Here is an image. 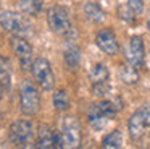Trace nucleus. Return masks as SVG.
<instances>
[{
    "label": "nucleus",
    "mask_w": 150,
    "mask_h": 149,
    "mask_svg": "<svg viewBox=\"0 0 150 149\" xmlns=\"http://www.w3.org/2000/svg\"><path fill=\"white\" fill-rule=\"evenodd\" d=\"M95 44L107 55H116L120 52V44H118L116 34L110 28H103L97 32V36H95Z\"/></svg>",
    "instance_id": "nucleus-11"
},
{
    "label": "nucleus",
    "mask_w": 150,
    "mask_h": 149,
    "mask_svg": "<svg viewBox=\"0 0 150 149\" xmlns=\"http://www.w3.org/2000/svg\"><path fill=\"white\" fill-rule=\"evenodd\" d=\"M118 74H120V80L126 84H136L137 81H139V71H137V68L131 63L121 65Z\"/></svg>",
    "instance_id": "nucleus-13"
},
{
    "label": "nucleus",
    "mask_w": 150,
    "mask_h": 149,
    "mask_svg": "<svg viewBox=\"0 0 150 149\" xmlns=\"http://www.w3.org/2000/svg\"><path fill=\"white\" fill-rule=\"evenodd\" d=\"M53 105H55L57 110L60 112H66V110L71 107V102H69V96L65 89H58L53 94Z\"/></svg>",
    "instance_id": "nucleus-17"
},
{
    "label": "nucleus",
    "mask_w": 150,
    "mask_h": 149,
    "mask_svg": "<svg viewBox=\"0 0 150 149\" xmlns=\"http://www.w3.org/2000/svg\"><path fill=\"white\" fill-rule=\"evenodd\" d=\"M47 23L52 32L63 37H68L73 34V24L69 21V15L63 6L53 5L47 10Z\"/></svg>",
    "instance_id": "nucleus-3"
},
{
    "label": "nucleus",
    "mask_w": 150,
    "mask_h": 149,
    "mask_svg": "<svg viewBox=\"0 0 150 149\" xmlns=\"http://www.w3.org/2000/svg\"><path fill=\"white\" fill-rule=\"evenodd\" d=\"M121 109V100H100L97 104H92L87 110V120L94 130H102L110 118L116 115Z\"/></svg>",
    "instance_id": "nucleus-1"
},
{
    "label": "nucleus",
    "mask_w": 150,
    "mask_h": 149,
    "mask_svg": "<svg viewBox=\"0 0 150 149\" xmlns=\"http://www.w3.org/2000/svg\"><path fill=\"white\" fill-rule=\"evenodd\" d=\"M4 92H5V86L2 84V81H0V99L4 97Z\"/></svg>",
    "instance_id": "nucleus-25"
},
{
    "label": "nucleus",
    "mask_w": 150,
    "mask_h": 149,
    "mask_svg": "<svg viewBox=\"0 0 150 149\" xmlns=\"http://www.w3.org/2000/svg\"><path fill=\"white\" fill-rule=\"evenodd\" d=\"M140 110H142L144 117H145L147 126H149V128H150V105H144V107H140Z\"/></svg>",
    "instance_id": "nucleus-24"
},
{
    "label": "nucleus",
    "mask_w": 150,
    "mask_h": 149,
    "mask_svg": "<svg viewBox=\"0 0 150 149\" xmlns=\"http://www.w3.org/2000/svg\"><path fill=\"white\" fill-rule=\"evenodd\" d=\"M36 148H39V149H58V148H63V141H62L60 131L52 130L49 125H39V128H37Z\"/></svg>",
    "instance_id": "nucleus-9"
},
{
    "label": "nucleus",
    "mask_w": 150,
    "mask_h": 149,
    "mask_svg": "<svg viewBox=\"0 0 150 149\" xmlns=\"http://www.w3.org/2000/svg\"><path fill=\"white\" fill-rule=\"evenodd\" d=\"M0 26L7 32L15 36H29L31 23L28 21L24 13L18 11H2L0 13Z\"/></svg>",
    "instance_id": "nucleus-2"
},
{
    "label": "nucleus",
    "mask_w": 150,
    "mask_h": 149,
    "mask_svg": "<svg viewBox=\"0 0 150 149\" xmlns=\"http://www.w3.org/2000/svg\"><path fill=\"white\" fill-rule=\"evenodd\" d=\"M147 28H149V31H150V13H149V18H147Z\"/></svg>",
    "instance_id": "nucleus-26"
},
{
    "label": "nucleus",
    "mask_w": 150,
    "mask_h": 149,
    "mask_svg": "<svg viewBox=\"0 0 150 149\" xmlns=\"http://www.w3.org/2000/svg\"><path fill=\"white\" fill-rule=\"evenodd\" d=\"M8 138L11 144L18 148H26L33 143L34 139V125L29 120H16L11 123L8 130Z\"/></svg>",
    "instance_id": "nucleus-5"
},
{
    "label": "nucleus",
    "mask_w": 150,
    "mask_h": 149,
    "mask_svg": "<svg viewBox=\"0 0 150 149\" xmlns=\"http://www.w3.org/2000/svg\"><path fill=\"white\" fill-rule=\"evenodd\" d=\"M84 15H86V18L91 19L92 23H100V21H103V18H105L103 10H102L95 2L86 3L84 5Z\"/></svg>",
    "instance_id": "nucleus-15"
},
{
    "label": "nucleus",
    "mask_w": 150,
    "mask_h": 149,
    "mask_svg": "<svg viewBox=\"0 0 150 149\" xmlns=\"http://www.w3.org/2000/svg\"><path fill=\"white\" fill-rule=\"evenodd\" d=\"M121 146H123V133L120 130L111 131L102 141V148H105V149H120Z\"/></svg>",
    "instance_id": "nucleus-16"
},
{
    "label": "nucleus",
    "mask_w": 150,
    "mask_h": 149,
    "mask_svg": "<svg viewBox=\"0 0 150 149\" xmlns=\"http://www.w3.org/2000/svg\"><path fill=\"white\" fill-rule=\"evenodd\" d=\"M89 76H91L92 83H100V81H108L110 73H108V68L105 67L103 63H95L94 67H92Z\"/></svg>",
    "instance_id": "nucleus-19"
},
{
    "label": "nucleus",
    "mask_w": 150,
    "mask_h": 149,
    "mask_svg": "<svg viewBox=\"0 0 150 149\" xmlns=\"http://www.w3.org/2000/svg\"><path fill=\"white\" fill-rule=\"evenodd\" d=\"M18 8H20L21 13H24L28 16H37L42 11V2L40 0H20Z\"/></svg>",
    "instance_id": "nucleus-14"
},
{
    "label": "nucleus",
    "mask_w": 150,
    "mask_h": 149,
    "mask_svg": "<svg viewBox=\"0 0 150 149\" xmlns=\"http://www.w3.org/2000/svg\"><path fill=\"white\" fill-rule=\"evenodd\" d=\"M31 73L33 78L37 84H39L40 89L44 91H52L55 86V74L52 71L50 67V62L45 58H36L31 67Z\"/></svg>",
    "instance_id": "nucleus-6"
},
{
    "label": "nucleus",
    "mask_w": 150,
    "mask_h": 149,
    "mask_svg": "<svg viewBox=\"0 0 150 149\" xmlns=\"http://www.w3.org/2000/svg\"><path fill=\"white\" fill-rule=\"evenodd\" d=\"M0 81L5 86V91L10 89V81H11V68L8 58L0 57Z\"/></svg>",
    "instance_id": "nucleus-18"
},
{
    "label": "nucleus",
    "mask_w": 150,
    "mask_h": 149,
    "mask_svg": "<svg viewBox=\"0 0 150 149\" xmlns=\"http://www.w3.org/2000/svg\"><path fill=\"white\" fill-rule=\"evenodd\" d=\"M92 91H94L95 96L103 97V96H107V94L111 91V84H110V81H100V83H92Z\"/></svg>",
    "instance_id": "nucleus-21"
},
{
    "label": "nucleus",
    "mask_w": 150,
    "mask_h": 149,
    "mask_svg": "<svg viewBox=\"0 0 150 149\" xmlns=\"http://www.w3.org/2000/svg\"><path fill=\"white\" fill-rule=\"evenodd\" d=\"M20 107H21V112L28 117L36 115L40 110L39 89L31 81H24L20 87Z\"/></svg>",
    "instance_id": "nucleus-4"
},
{
    "label": "nucleus",
    "mask_w": 150,
    "mask_h": 149,
    "mask_svg": "<svg viewBox=\"0 0 150 149\" xmlns=\"http://www.w3.org/2000/svg\"><path fill=\"white\" fill-rule=\"evenodd\" d=\"M10 45L13 54L16 55L18 62H20L21 68L23 70H31V67L34 63V50H33V45L26 41V37L13 34V37L10 39Z\"/></svg>",
    "instance_id": "nucleus-7"
},
{
    "label": "nucleus",
    "mask_w": 150,
    "mask_h": 149,
    "mask_svg": "<svg viewBox=\"0 0 150 149\" xmlns=\"http://www.w3.org/2000/svg\"><path fill=\"white\" fill-rule=\"evenodd\" d=\"M62 141L63 148H79L82 139V131L76 117H65L62 123Z\"/></svg>",
    "instance_id": "nucleus-8"
},
{
    "label": "nucleus",
    "mask_w": 150,
    "mask_h": 149,
    "mask_svg": "<svg viewBox=\"0 0 150 149\" xmlns=\"http://www.w3.org/2000/svg\"><path fill=\"white\" fill-rule=\"evenodd\" d=\"M127 128H129L131 139H134V141H139V139L145 135V130L149 128V126H147L145 117H144V113H142V110H140V109L131 115Z\"/></svg>",
    "instance_id": "nucleus-12"
},
{
    "label": "nucleus",
    "mask_w": 150,
    "mask_h": 149,
    "mask_svg": "<svg viewBox=\"0 0 150 149\" xmlns=\"http://www.w3.org/2000/svg\"><path fill=\"white\" fill-rule=\"evenodd\" d=\"M127 6L136 16L142 15L144 11V2L142 0H127Z\"/></svg>",
    "instance_id": "nucleus-22"
},
{
    "label": "nucleus",
    "mask_w": 150,
    "mask_h": 149,
    "mask_svg": "<svg viewBox=\"0 0 150 149\" xmlns=\"http://www.w3.org/2000/svg\"><path fill=\"white\" fill-rule=\"evenodd\" d=\"M65 62L69 68H76L81 62V54H79V49L74 45H68L65 49Z\"/></svg>",
    "instance_id": "nucleus-20"
},
{
    "label": "nucleus",
    "mask_w": 150,
    "mask_h": 149,
    "mask_svg": "<svg viewBox=\"0 0 150 149\" xmlns=\"http://www.w3.org/2000/svg\"><path fill=\"white\" fill-rule=\"evenodd\" d=\"M120 18L124 19L126 23H134L137 16L129 10V6H126V8H124V6H120Z\"/></svg>",
    "instance_id": "nucleus-23"
},
{
    "label": "nucleus",
    "mask_w": 150,
    "mask_h": 149,
    "mask_svg": "<svg viewBox=\"0 0 150 149\" xmlns=\"http://www.w3.org/2000/svg\"><path fill=\"white\" fill-rule=\"evenodd\" d=\"M127 63L134 65L136 68H140L145 62V49H144V41L140 36H132L129 41V45L124 50Z\"/></svg>",
    "instance_id": "nucleus-10"
}]
</instances>
